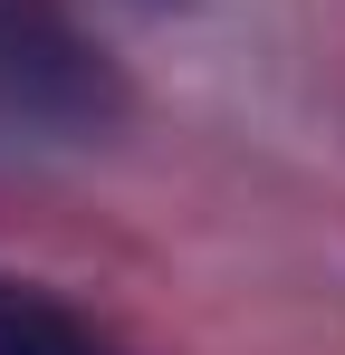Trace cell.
<instances>
[{
	"label": "cell",
	"mask_w": 345,
	"mask_h": 355,
	"mask_svg": "<svg viewBox=\"0 0 345 355\" xmlns=\"http://www.w3.org/2000/svg\"><path fill=\"white\" fill-rule=\"evenodd\" d=\"M125 125V77L67 0H0V135L96 144Z\"/></svg>",
	"instance_id": "1"
},
{
	"label": "cell",
	"mask_w": 345,
	"mask_h": 355,
	"mask_svg": "<svg viewBox=\"0 0 345 355\" xmlns=\"http://www.w3.org/2000/svg\"><path fill=\"white\" fill-rule=\"evenodd\" d=\"M0 355H125V346H115L87 307H67L57 288L0 279Z\"/></svg>",
	"instance_id": "2"
}]
</instances>
